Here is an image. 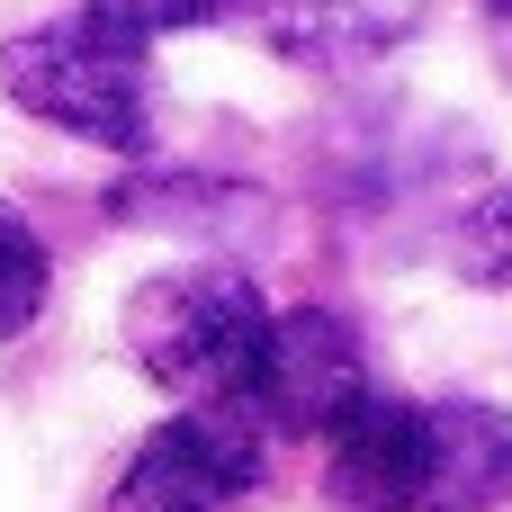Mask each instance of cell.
I'll use <instances>...</instances> for the list:
<instances>
[{
  "label": "cell",
  "instance_id": "obj_1",
  "mask_svg": "<svg viewBox=\"0 0 512 512\" xmlns=\"http://www.w3.org/2000/svg\"><path fill=\"white\" fill-rule=\"evenodd\" d=\"M0 81L27 117H45L63 135H90L108 153H135L144 117H153V27L117 0H90L54 27L9 36Z\"/></svg>",
  "mask_w": 512,
  "mask_h": 512
},
{
  "label": "cell",
  "instance_id": "obj_2",
  "mask_svg": "<svg viewBox=\"0 0 512 512\" xmlns=\"http://www.w3.org/2000/svg\"><path fill=\"white\" fill-rule=\"evenodd\" d=\"M279 306L243 279V270H171L144 279L126 306V351L153 387L189 396V405H234L252 396V369L270 351Z\"/></svg>",
  "mask_w": 512,
  "mask_h": 512
},
{
  "label": "cell",
  "instance_id": "obj_3",
  "mask_svg": "<svg viewBox=\"0 0 512 512\" xmlns=\"http://www.w3.org/2000/svg\"><path fill=\"white\" fill-rule=\"evenodd\" d=\"M261 477H270L261 423L234 414V405H189L180 423L135 441L108 512H225V504H243Z\"/></svg>",
  "mask_w": 512,
  "mask_h": 512
},
{
  "label": "cell",
  "instance_id": "obj_4",
  "mask_svg": "<svg viewBox=\"0 0 512 512\" xmlns=\"http://www.w3.org/2000/svg\"><path fill=\"white\" fill-rule=\"evenodd\" d=\"M360 387H369V378H360V333H351L342 315H324V306H288V315L270 324V351H261V369H252L243 414H252L261 432H333V414H342Z\"/></svg>",
  "mask_w": 512,
  "mask_h": 512
},
{
  "label": "cell",
  "instance_id": "obj_5",
  "mask_svg": "<svg viewBox=\"0 0 512 512\" xmlns=\"http://www.w3.org/2000/svg\"><path fill=\"white\" fill-rule=\"evenodd\" d=\"M333 495L351 512H423L432 504V405L405 396H351L333 414Z\"/></svg>",
  "mask_w": 512,
  "mask_h": 512
},
{
  "label": "cell",
  "instance_id": "obj_6",
  "mask_svg": "<svg viewBox=\"0 0 512 512\" xmlns=\"http://www.w3.org/2000/svg\"><path fill=\"white\" fill-rule=\"evenodd\" d=\"M512 495V414L432 405V504L423 512H495Z\"/></svg>",
  "mask_w": 512,
  "mask_h": 512
},
{
  "label": "cell",
  "instance_id": "obj_7",
  "mask_svg": "<svg viewBox=\"0 0 512 512\" xmlns=\"http://www.w3.org/2000/svg\"><path fill=\"white\" fill-rule=\"evenodd\" d=\"M45 288H54V261H45L36 225H27L18 207H0V342L45 315Z\"/></svg>",
  "mask_w": 512,
  "mask_h": 512
},
{
  "label": "cell",
  "instance_id": "obj_8",
  "mask_svg": "<svg viewBox=\"0 0 512 512\" xmlns=\"http://www.w3.org/2000/svg\"><path fill=\"white\" fill-rule=\"evenodd\" d=\"M459 270H468L477 288H512V189H495V198L468 207V225H459Z\"/></svg>",
  "mask_w": 512,
  "mask_h": 512
},
{
  "label": "cell",
  "instance_id": "obj_9",
  "mask_svg": "<svg viewBox=\"0 0 512 512\" xmlns=\"http://www.w3.org/2000/svg\"><path fill=\"white\" fill-rule=\"evenodd\" d=\"M117 9H135V18H144V27L162 36V27H207V18H216L225 0H117Z\"/></svg>",
  "mask_w": 512,
  "mask_h": 512
},
{
  "label": "cell",
  "instance_id": "obj_10",
  "mask_svg": "<svg viewBox=\"0 0 512 512\" xmlns=\"http://www.w3.org/2000/svg\"><path fill=\"white\" fill-rule=\"evenodd\" d=\"M486 9H495V18H512V0H486Z\"/></svg>",
  "mask_w": 512,
  "mask_h": 512
}]
</instances>
